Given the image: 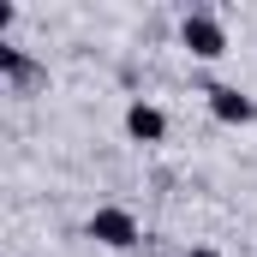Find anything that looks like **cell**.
Wrapping results in <instances>:
<instances>
[{
  "instance_id": "1",
  "label": "cell",
  "mask_w": 257,
  "mask_h": 257,
  "mask_svg": "<svg viewBox=\"0 0 257 257\" xmlns=\"http://www.w3.org/2000/svg\"><path fill=\"white\" fill-rule=\"evenodd\" d=\"M84 233H90L102 251H138V245H144V221L132 215L126 203H96L90 221H84Z\"/></svg>"
},
{
  "instance_id": "2",
  "label": "cell",
  "mask_w": 257,
  "mask_h": 257,
  "mask_svg": "<svg viewBox=\"0 0 257 257\" xmlns=\"http://www.w3.org/2000/svg\"><path fill=\"white\" fill-rule=\"evenodd\" d=\"M180 48H186L192 60H221V54H227V24H221L215 12L192 6V12L180 18Z\"/></svg>"
},
{
  "instance_id": "3",
  "label": "cell",
  "mask_w": 257,
  "mask_h": 257,
  "mask_svg": "<svg viewBox=\"0 0 257 257\" xmlns=\"http://www.w3.org/2000/svg\"><path fill=\"white\" fill-rule=\"evenodd\" d=\"M203 96H209V114H215L221 126H251L257 120V96H245L239 84H209Z\"/></svg>"
},
{
  "instance_id": "4",
  "label": "cell",
  "mask_w": 257,
  "mask_h": 257,
  "mask_svg": "<svg viewBox=\"0 0 257 257\" xmlns=\"http://www.w3.org/2000/svg\"><path fill=\"white\" fill-rule=\"evenodd\" d=\"M126 138L132 144H162V138H168V114H162L150 96H132L126 102Z\"/></svg>"
},
{
  "instance_id": "5",
  "label": "cell",
  "mask_w": 257,
  "mask_h": 257,
  "mask_svg": "<svg viewBox=\"0 0 257 257\" xmlns=\"http://www.w3.org/2000/svg\"><path fill=\"white\" fill-rule=\"evenodd\" d=\"M0 78H6L12 90H30V84H42L48 72H42V66L30 60V54H24L18 42H0Z\"/></svg>"
},
{
  "instance_id": "6",
  "label": "cell",
  "mask_w": 257,
  "mask_h": 257,
  "mask_svg": "<svg viewBox=\"0 0 257 257\" xmlns=\"http://www.w3.org/2000/svg\"><path fill=\"white\" fill-rule=\"evenodd\" d=\"M186 257H221V251H215V245H192Z\"/></svg>"
}]
</instances>
